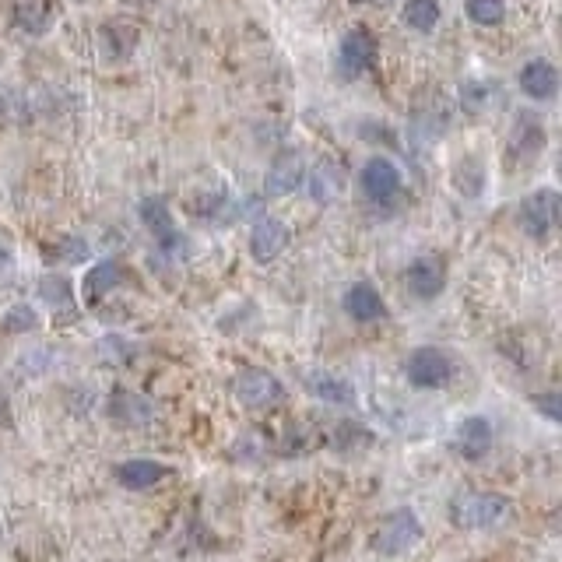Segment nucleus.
<instances>
[{"mask_svg":"<svg viewBox=\"0 0 562 562\" xmlns=\"http://www.w3.org/2000/svg\"><path fill=\"white\" fill-rule=\"evenodd\" d=\"M513 503L496 492H464L450 503V520L464 531H489L510 517Z\"/></svg>","mask_w":562,"mask_h":562,"instance_id":"obj_1","label":"nucleus"},{"mask_svg":"<svg viewBox=\"0 0 562 562\" xmlns=\"http://www.w3.org/2000/svg\"><path fill=\"white\" fill-rule=\"evenodd\" d=\"M404 376H408L411 387L418 390H440L454 380V359H450L443 348H415L404 362Z\"/></svg>","mask_w":562,"mask_h":562,"instance_id":"obj_2","label":"nucleus"},{"mask_svg":"<svg viewBox=\"0 0 562 562\" xmlns=\"http://www.w3.org/2000/svg\"><path fill=\"white\" fill-rule=\"evenodd\" d=\"M517 225H520L524 236L548 239L555 232V225H559V194L548 190V187L527 194L517 208Z\"/></svg>","mask_w":562,"mask_h":562,"instance_id":"obj_3","label":"nucleus"},{"mask_svg":"<svg viewBox=\"0 0 562 562\" xmlns=\"http://www.w3.org/2000/svg\"><path fill=\"white\" fill-rule=\"evenodd\" d=\"M418 541H422V524H418V517L408 506L387 513L383 524L376 527V534H373V548L380 555H404L408 548H415Z\"/></svg>","mask_w":562,"mask_h":562,"instance_id":"obj_4","label":"nucleus"},{"mask_svg":"<svg viewBox=\"0 0 562 562\" xmlns=\"http://www.w3.org/2000/svg\"><path fill=\"white\" fill-rule=\"evenodd\" d=\"M232 390H236L239 404H246V408H253V411L274 408V404L285 397L281 380L274 373H267V369H243V373L236 376V383H232Z\"/></svg>","mask_w":562,"mask_h":562,"instance_id":"obj_5","label":"nucleus"},{"mask_svg":"<svg viewBox=\"0 0 562 562\" xmlns=\"http://www.w3.org/2000/svg\"><path fill=\"white\" fill-rule=\"evenodd\" d=\"M404 289L415 299L429 303L436 299L443 289H447V267H443L440 257H415L408 267H404Z\"/></svg>","mask_w":562,"mask_h":562,"instance_id":"obj_6","label":"nucleus"},{"mask_svg":"<svg viewBox=\"0 0 562 562\" xmlns=\"http://www.w3.org/2000/svg\"><path fill=\"white\" fill-rule=\"evenodd\" d=\"M359 180H362V194H366L373 204H387L401 194V169H397L390 159H380V155L362 166Z\"/></svg>","mask_w":562,"mask_h":562,"instance_id":"obj_7","label":"nucleus"},{"mask_svg":"<svg viewBox=\"0 0 562 562\" xmlns=\"http://www.w3.org/2000/svg\"><path fill=\"white\" fill-rule=\"evenodd\" d=\"M303 180H306L303 152H281L264 176V194L267 197H289L303 187Z\"/></svg>","mask_w":562,"mask_h":562,"instance_id":"obj_8","label":"nucleus"},{"mask_svg":"<svg viewBox=\"0 0 562 562\" xmlns=\"http://www.w3.org/2000/svg\"><path fill=\"white\" fill-rule=\"evenodd\" d=\"M376 60V39L369 36L366 29H352L345 39H341V50H338V67L345 78H359L373 67Z\"/></svg>","mask_w":562,"mask_h":562,"instance_id":"obj_9","label":"nucleus"},{"mask_svg":"<svg viewBox=\"0 0 562 562\" xmlns=\"http://www.w3.org/2000/svg\"><path fill=\"white\" fill-rule=\"evenodd\" d=\"M492 443H496V433H492V422L485 415H468L461 426H457L454 447L464 461H482L492 450Z\"/></svg>","mask_w":562,"mask_h":562,"instance_id":"obj_10","label":"nucleus"},{"mask_svg":"<svg viewBox=\"0 0 562 562\" xmlns=\"http://www.w3.org/2000/svg\"><path fill=\"white\" fill-rule=\"evenodd\" d=\"M289 246V225L281 218H260L250 232V253L257 264H271L281 250Z\"/></svg>","mask_w":562,"mask_h":562,"instance_id":"obj_11","label":"nucleus"},{"mask_svg":"<svg viewBox=\"0 0 562 562\" xmlns=\"http://www.w3.org/2000/svg\"><path fill=\"white\" fill-rule=\"evenodd\" d=\"M517 85L527 99L548 102V99H555V92H559V71H555L548 60H531V64L520 67Z\"/></svg>","mask_w":562,"mask_h":562,"instance_id":"obj_12","label":"nucleus"},{"mask_svg":"<svg viewBox=\"0 0 562 562\" xmlns=\"http://www.w3.org/2000/svg\"><path fill=\"white\" fill-rule=\"evenodd\" d=\"M345 313L359 324H376V320L387 317V303L383 296L376 292V285L369 281H355L352 289L345 292Z\"/></svg>","mask_w":562,"mask_h":562,"instance_id":"obj_13","label":"nucleus"},{"mask_svg":"<svg viewBox=\"0 0 562 562\" xmlns=\"http://www.w3.org/2000/svg\"><path fill=\"white\" fill-rule=\"evenodd\" d=\"M303 387L310 390L317 401H327V404H355L352 380H345V376H338V373H327V369H310V373H303Z\"/></svg>","mask_w":562,"mask_h":562,"instance_id":"obj_14","label":"nucleus"},{"mask_svg":"<svg viewBox=\"0 0 562 562\" xmlns=\"http://www.w3.org/2000/svg\"><path fill=\"white\" fill-rule=\"evenodd\" d=\"M306 180H310V197L317 204H334L345 194V169L334 159H320L317 166L306 173Z\"/></svg>","mask_w":562,"mask_h":562,"instance_id":"obj_15","label":"nucleus"},{"mask_svg":"<svg viewBox=\"0 0 562 562\" xmlns=\"http://www.w3.org/2000/svg\"><path fill=\"white\" fill-rule=\"evenodd\" d=\"M166 475H169L166 464L152 461V457H130V461H123L120 468H116V482H120L123 489H134V492L155 489Z\"/></svg>","mask_w":562,"mask_h":562,"instance_id":"obj_16","label":"nucleus"},{"mask_svg":"<svg viewBox=\"0 0 562 562\" xmlns=\"http://www.w3.org/2000/svg\"><path fill=\"white\" fill-rule=\"evenodd\" d=\"M137 215H141L145 229L152 232V236L159 239L166 250L176 243V239H180V232H176V222H173V211H169V204L162 201V197H145V201L137 204Z\"/></svg>","mask_w":562,"mask_h":562,"instance_id":"obj_17","label":"nucleus"},{"mask_svg":"<svg viewBox=\"0 0 562 562\" xmlns=\"http://www.w3.org/2000/svg\"><path fill=\"white\" fill-rule=\"evenodd\" d=\"M109 415H113L120 426H148V422H152L148 401H141L137 394H127V390H116V394L109 397Z\"/></svg>","mask_w":562,"mask_h":562,"instance_id":"obj_18","label":"nucleus"},{"mask_svg":"<svg viewBox=\"0 0 562 562\" xmlns=\"http://www.w3.org/2000/svg\"><path fill=\"white\" fill-rule=\"evenodd\" d=\"M123 271L116 260H102V264H95L92 271L85 274V285H81V292H85L88 303H95V299H102L106 292H113L116 285H120Z\"/></svg>","mask_w":562,"mask_h":562,"instance_id":"obj_19","label":"nucleus"},{"mask_svg":"<svg viewBox=\"0 0 562 562\" xmlns=\"http://www.w3.org/2000/svg\"><path fill=\"white\" fill-rule=\"evenodd\" d=\"M450 183H454L457 190H461L464 197H478L485 190V166H482V159H475V155H468V159H461L457 162V169H454V176H450Z\"/></svg>","mask_w":562,"mask_h":562,"instance_id":"obj_20","label":"nucleus"},{"mask_svg":"<svg viewBox=\"0 0 562 562\" xmlns=\"http://www.w3.org/2000/svg\"><path fill=\"white\" fill-rule=\"evenodd\" d=\"M404 25L415 32H433L440 25V4L436 0H404Z\"/></svg>","mask_w":562,"mask_h":562,"instance_id":"obj_21","label":"nucleus"},{"mask_svg":"<svg viewBox=\"0 0 562 562\" xmlns=\"http://www.w3.org/2000/svg\"><path fill=\"white\" fill-rule=\"evenodd\" d=\"M15 25L22 32H32V36L46 32V25H50V4L46 0H25L22 8L15 11Z\"/></svg>","mask_w":562,"mask_h":562,"instance_id":"obj_22","label":"nucleus"},{"mask_svg":"<svg viewBox=\"0 0 562 562\" xmlns=\"http://www.w3.org/2000/svg\"><path fill=\"white\" fill-rule=\"evenodd\" d=\"M541 145H545V130H541V123H534L531 116H524L517 127V134H513V148H517L520 155H538Z\"/></svg>","mask_w":562,"mask_h":562,"instance_id":"obj_23","label":"nucleus"},{"mask_svg":"<svg viewBox=\"0 0 562 562\" xmlns=\"http://www.w3.org/2000/svg\"><path fill=\"white\" fill-rule=\"evenodd\" d=\"M369 443H373V436H369L362 426H355V422H345V426L334 429V447H338L341 454H359V450H366Z\"/></svg>","mask_w":562,"mask_h":562,"instance_id":"obj_24","label":"nucleus"},{"mask_svg":"<svg viewBox=\"0 0 562 562\" xmlns=\"http://www.w3.org/2000/svg\"><path fill=\"white\" fill-rule=\"evenodd\" d=\"M464 11L475 25H499L506 15L503 0H464Z\"/></svg>","mask_w":562,"mask_h":562,"instance_id":"obj_25","label":"nucleus"},{"mask_svg":"<svg viewBox=\"0 0 562 562\" xmlns=\"http://www.w3.org/2000/svg\"><path fill=\"white\" fill-rule=\"evenodd\" d=\"M43 299L53 306V310H71V285H67V278H43Z\"/></svg>","mask_w":562,"mask_h":562,"instance_id":"obj_26","label":"nucleus"},{"mask_svg":"<svg viewBox=\"0 0 562 562\" xmlns=\"http://www.w3.org/2000/svg\"><path fill=\"white\" fill-rule=\"evenodd\" d=\"M39 320H36V310H29V306H15V310L4 317V331L18 334V331H32Z\"/></svg>","mask_w":562,"mask_h":562,"instance_id":"obj_27","label":"nucleus"},{"mask_svg":"<svg viewBox=\"0 0 562 562\" xmlns=\"http://www.w3.org/2000/svg\"><path fill=\"white\" fill-rule=\"evenodd\" d=\"M531 408L541 411V415H545L548 422H559V418H562V401H559V394H534V397H531Z\"/></svg>","mask_w":562,"mask_h":562,"instance_id":"obj_28","label":"nucleus"},{"mask_svg":"<svg viewBox=\"0 0 562 562\" xmlns=\"http://www.w3.org/2000/svg\"><path fill=\"white\" fill-rule=\"evenodd\" d=\"M60 250H64V260L67 264H78V260H85L88 257V243L85 239H64V246H60Z\"/></svg>","mask_w":562,"mask_h":562,"instance_id":"obj_29","label":"nucleus"},{"mask_svg":"<svg viewBox=\"0 0 562 562\" xmlns=\"http://www.w3.org/2000/svg\"><path fill=\"white\" fill-rule=\"evenodd\" d=\"M8 264H11V246L0 243V267H8Z\"/></svg>","mask_w":562,"mask_h":562,"instance_id":"obj_30","label":"nucleus"},{"mask_svg":"<svg viewBox=\"0 0 562 562\" xmlns=\"http://www.w3.org/2000/svg\"><path fill=\"white\" fill-rule=\"evenodd\" d=\"M369 4H394V0H369Z\"/></svg>","mask_w":562,"mask_h":562,"instance_id":"obj_31","label":"nucleus"}]
</instances>
